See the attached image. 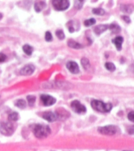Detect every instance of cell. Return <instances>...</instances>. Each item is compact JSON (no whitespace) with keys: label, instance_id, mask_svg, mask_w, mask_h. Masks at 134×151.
<instances>
[{"label":"cell","instance_id":"obj_20","mask_svg":"<svg viewBox=\"0 0 134 151\" xmlns=\"http://www.w3.org/2000/svg\"><path fill=\"white\" fill-rule=\"evenodd\" d=\"M105 67H106L107 70L111 71V72H113L116 69L115 64L112 63H107L105 64Z\"/></svg>","mask_w":134,"mask_h":151},{"label":"cell","instance_id":"obj_17","mask_svg":"<svg viewBox=\"0 0 134 151\" xmlns=\"http://www.w3.org/2000/svg\"><path fill=\"white\" fill-rule=\"evenodd\" d=\"M8 119H9V120L11 122H15V121L18 120V119H19L18 113H17V112L11 113V114H10L9 115Z\"/></svg>","mask_w":134,"mask_h":151},{"label":"cell","instance_id":"obj_23","mask_svg":"<svg viewBox=\"0 0 134 151\" xmlns=\"http://www.w3.org/2000/svg\"><path fill=\"white\" fill-rule=\"evenodd\" d=\"M109 28L113 31V32H115V33H118L120 30V26L116 25V24H111V25L109 26Z\"/></svg>","mask_w":134,"mask_h":151},{"label":"cell","instance_id":"obj_18","mask_svg":"<svg viewBox=\"0 0 134 151\" xmlns=\"http://www.w3.org/2000/svg\"><path fill=\"white\" fill-rule=\"evenodd\" d=\"M81 63H82V66L85 68V70L88 69V68L90 67L89 61L87 58H82V61H81Z\"/></svg>","mask_w":134,"mask_h":151},{"label":"cell","instance_id":"obj_8","mask_svg":"<svg viewBox=\"0 0 134 151\" xmlns=\"http://www.w3.org/2000/svg\"><path fill=\"white\" fill-rule=\"evenodd\" d=\"M67 67L70 72L72 74H78L80 72L79 66L76 62L69 61L67 63Z\"/></svg>","mask_w":134,"mask_h":151},{"label":"cell","instance_id":"obj_7","mask_svg":"<svg viewBox=\"0 0 134 151\" xmlns=\"http://www.w3.org/2000/svg\"><path fill=\"white\" fill-rule=\"evenodd\" d=\"M41 100L43 105L47 106L54 105L56 102V99L49 95H41Z\"/></svg>","mask_w":134,"mask_h":151},{"label":"cell","instance_id":"obj_26","mask_svg":"<svg viewBox=\"0 0 134 151\" xmlns=\"http://www.w3.org/2000/svg\"><path fill=\"white\" fill-rule=\"evenodd\" d=\"M83 3V1H76L74 2V7L78 9H80L82 8Z\"/></svg>","mask_w":134,"mask_h":151},{"label":"cell","instance_id":"obj_3","mask_svg":"<svg viewBox=\"0 0 134 151\" xmlns=\"http://www.w3.org/2000/svg\"><path fill=\"white\" fill-rule=\"evenodd\" d=\"M0 132L6 136H10L14 132V128L10 122H3L0 125Z\"/></svg>","mask_w":134,"mask_h":151},{"label":"cell","instance_id":"obj_21","mask_svg":"<svg viewBox=\"0 0 134 151\" xmlns=\"http://www.w3.org/2000/svg\"><path fill=\"white\" fill-rule=\"evenodd\" d=\"M93 13L94 14L97 15H103L105 14V11L101 8H96V9H93Z\"/></svg>","mask_w":134,"mask_h":151},{"label":"cell","instance_id":"obj_30","mask_svg":"<svg viewBox=\"0 0 134 151\" xmlns=\"http://www.w3.org/2000/svg\"><path fill=\"white\" fill-rule=\"evenodd\" d=\"M128 133L129 134L134 135V126H130V127L128 128Z\"/></svg>","mask_w":134,"mask_h":151},{"label":"cell","instance_id":"obj_11","mask_svg":"<svg viewBox=\"0 0 134 151\" xmlns=\"http://www.w3.org/2000/svg\"><path fill=\"white\" fill-rule=\"evenodd\" d=\"M123 41H124V39L122 36H118L113 39V43L116 45V47L118 51L121 50Z\"/></svg>","mask_w":134,"mask_h":151},{"label":"cell","instance_id":"obj_29","mask_svg":"<svg viewBox=\"0 0 134 151\" xmlns=\"http://www.w3.org/2000/svg\"><path fill=\"white\" fill-rule=\"evenodd\" d=\"M7 59V56L3 54V53H0V63H3V62L5 61Z\"/></svg>","mask_w":134,"mask_h":151},{"label":"cell","instance_id":"obj_2","mask_svg":"<svg viewBox=\"0 0 134 151\" xmlns=\"http://www.w3.org/2000/svg\"><path fill=\"white\" fill-rule=\"evenodd\" d=\"M91 105L94 110L100 112H109L113 108L111 103H104L103 102L98 100H93Z\"/></svg>","mask_w":134,"mask_h":151},{"label":"cell","instance_id":"obj_19","mask_svg":"<svg viewBox=\"0 0 134 151\" xmlns=\"http://www.w3.org/2000/svg\"><path fill=\"white\" fill-rule=\"evenodd\" d=\"M15 105L20 108H24L26 107V102L25 100L20 99L15 103Z\"/></svg>","mask_w":134,"mask_h":151},{"label":"cell","instance_id":"obj_13","mask_svg":"<svg viewBox=\"0 0 134 151\" xmlns=\"http://www.w3.org/2000/svg\"><path fill=\"white\" fill-rule=\"evenodd\" d=\"M68 45H69L70 47L73 48V49H82V45L80 44L78 42H76L75 41L72 40V39H70L68 41Z\"/></svg>","mask_w":134,"mask_h":151},{"label":"cell","instance_id":"obj_12","mask_svg":"<svg viewBox=\"0 0 134 151\" xmlns=\"http://www.w3.org/2000/svg\"><path fill=\"white\" fill-rule=\"evenodd\" d=\"M108 28V26L105 24H101L94 28V32L97 35H100L104 32H105Z\"/></svg>","mask_w":134,"mask_h":151},{"label":"cell","instance_id":"obj_16","mask_svg":"<svg viewBox=\"0 0 134 151\" xmlns=\"http://www.w3.org/2000/svg\"><path fill=\"white\" fill-rule=\"evenodd\" d=\"M23 49L24 51V52H25L27 55H31L32 54L33 48H32V47H31L29 45H24L23 47Z\"/></svg>","mask_w":134,"mask_h":151},{"label":"cell","instance_id":"obj_5","mask_svg":"<svg viewBox=\"0 0 134 151\" xmlns=\"http://www.w3.org/2000/svg\"><path fill=\"white\" fill-rule=\"evenodd\" d=\"M54 8L57 11H64L67 9L70 5L69 1L66 0H55L52 2Z\"/></svg>","mask_w":134,"mask_h":151},{"label":"cell","instance_id":"obj_14","mask_svg":"<svg viewBox=\"0 0 134 151\" xmlns=\"http://www.w3.org/2000/svg\"><path fill=\"white\" fill-rule=\"evenodd\" d=\"M46 7V3L43 1L37 2L34 5V9L37 12H40Z\"/></svg>","mask_w":134,"mask_h":151},{"label":"cell","instance_id":"obj_15","mask_svg":"<svg viewBox=\"0 0 134 151\" xmlns=\"http://www.w3.org/2000/svg\"><path fill=\"white\" fill-rule=\"evenodd\" d=\"M133 6L131 5H124L121 6V10L126 13H131L133 11Z\"/></svg>","mask_w":134,"mask_h":151},{"label":"cell","instance_id":"obj_27","mask_svg":"<svg viewBox=\"0 0 134 151\" xmlns=\"http://www.w3.org/2000/svg\"><path fill=\"white\" fill-rule=\"evenodd\" d=\"M45 39L46 41H51L53 39V37H52V35L51 33L49 32H47L45 33Z\"/></svg>","mask_w":134,"mask_h":151},{"label":"cell","instance_id":"obj_31","mask_svg":"<svg viewBox=\"0 0 134 151\" xmlns=\"http://www.w3.org/2000/svg\"><path fill=\"white\" fill-rule=\"evenodd\" d=\"M123 19H124V21H126V23H129V22H130V19H129V17H126V16H124V17H123Z\"/></svg>","mask_w":134,"mask_h":151},{"label":"cell","instance_id":"obj_28","mask_svg":"<svg viewBox=\"0 0 134 151\" xmlns=\"http://www.w3.org/2000/svg\"><path fill=\"white\" fill-rule=\"evenodd\" d=\"M128 118L129 120L134 122V111H131L128 114Z\"/></svg>","mask_w":134,"mask_h":151},{"label":"cell","instance_id":"obj_1","mask_svg":"<svg viewBox=\"0 0 134 151\" xmlns=\"http://www.w3.org/2000/svg\"><path fill=\"white\" fill-rule=\"evenodd\" d=\"M34 135L38 139H43L51 134V130L48 126L37 124L33 129Z\"/></svg>","mask_w":134,"mask_h":151},{"label":"cell","instance_id":"obj_4","mask_svg":"<svg viewBox=\"0 0 134 151\" xmlns=\"http://www.w3.org/2000/svg\"><path fill=\"white\" fill-rule=\"evenodd\" d=\"M98 132L103 135H113L118 132V128L115 126H107L98 129Z\"/></svg>","mask_w":134,"mask_h":151},{"label":"cell","instance_id":"obj_10","mask_svg":"<svg viewBox=\"0 0 134 151\" xmlns=\"http://www.w3.org/2000/svg\"><path fill=\"white\" fill-rule=\"evenodd\" d=\"M42 117L43 118V119H45L47 121L50 122L55 121L57 119V116L55 114H54L53 112H47L43 113Z\"/></svg>","mask_w":134,"mask_h":151},{"label":"cell","instance_id":"obj_6","mask_svg":"<svg viewBox=\"0 0 134 151\" xmlns=\"http://www.w3.org/2000/svg\"><path fill=\"white\" fill-rule=\"evenodd\" d=\"M71 107L74 112L78 114H83L86 112V108L84 105H82L80 102H79L77 100L72 101L71 103Z\"/></svg>","mask_w":134,"mask_h":151},{"label":"cell","instance_id":"obj_32","mask_svg":"<svg viewBox=\"0 0 134 151\" xmlns=\"http://www.w3.org/2000/svg\"><path fill=\"white\" fill-rule=\"evenodd\" d=\"M2 18V15L1 14V13H0V19H1Z\"/></svg>","mask_w":134,"mask_h":151},{"label":"cell","instance_id":"obj_25","mask_svg":"<svg viewBox=\"0 0 134 151\" xmlns=\"http://www.w3.org/2000/svg\"><path fill=\"white\" fill-rule=\"evenodd\" d=\"M56 35L58 37V38L59 39H63L65 38V35L64 32H63V30H59L57 31H56Z\"/></svg>","mask_w":134,"mask_h":151},{"label":"cell","instance_id":"obj_22","mask_svg":"<svg viewBox=\"0 0 134 151\" xmlns=\"http://www.w3.org/2000/svg\"><path fill=\"white\" fill-rule=\"evenodd\" d=\"M95 23H96V21L95 19H90L85 21L84 24H85V26H90L93 25V24H95Z\"/></svg>","mask_w":134,"mask_h":151},{"label":"cell","instance_id":"obj_24","mask_svg":"<svg viewBox=\"0 0 134 151\" xmlns=\"http://www.w3.org/2000/svg\"><path fill=\"white\" fill-rule=\"evenodd\" d=\"M27 101L29 103V105L30 106H32L35 103V101H36V97L33 95H29V96L27 97Z\"/></svg>","mask_w":134,"mask_h":151},{"label":"cell","instance_id":"obj_9","mask_svg":"<svg viewBox=\"0 0 134 151\" xmlns=\"http://www.w3.org/2000/svg\"><path fill=\"white\" fill-rule=\"evenodd\" d=\"M35 70V67L32 64H28L21 70V74L23 76H29L33 74Z\"/></svg>","mask_w":134,"mask_h":151}]
</instances>
